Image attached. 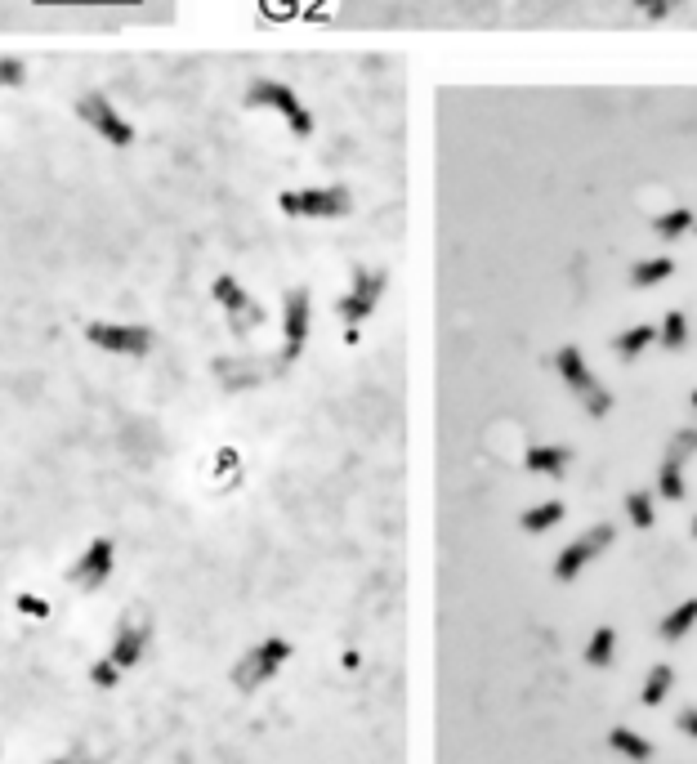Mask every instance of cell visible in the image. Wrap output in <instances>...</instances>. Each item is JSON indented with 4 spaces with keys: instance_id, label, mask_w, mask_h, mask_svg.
I'll return each mask as SVG.
<instances>
[{
    "instance_id": "obj_12",
    "label": "cell",
    "mask_w": 697,
    "mask_h": 764,
    "mask_svg": "<svg viewBox=\"0 0 697 764\" xmlns=\"http://www.w3.org/2000/svg\"><path fill=\"white\" fill-rule=\"evenodd\" d=\"M143 648H148V626L143 622H121L117 639H112V648H108V662L117 666V671H130V666L143 657Z\"/></svg>"
},
{
    "instance_id": "obj_20",
    "label": "cell",
    "mask_w": 697,
    "mask_h": 764,
    "mask_svg": "<svg viewBox=\"0 0 697 764\" xmlns=\"http://www.w3.org/2000/svg\"><path fill=\"white\" fill-rule=\"evenodd\" d=\"M613 653H617V630L613 626H599L586 644V662L590 666H613Z\"/></svg>"
},
{
    "instance_id": "obj_3",
    "label": "cell",
    "mask_w": 697,
    "mask_h": 764,
    "mask_svg": "<svg viewBox=\"0 0 697 764\" xmlns=\"http://www.w3.org/2000/svg\"><path fill=\"white\" fill-rule=\"evenodd\" d=\"M72 112H76V121H85V126L94 130L108 148H130L135 143V126H130L126 117H121V108L108 99L103 90H85V94H76V103H72Z\"/></svg>"
},
{
    "instance_id": "obj_4",
    "label": "cell",
    "mask_w": 697,
    "mask_h": 764,
    "mask_svg": "<svg viewBox=\"0 0 697 764\" xmlns=\"http://www.w3.org/2000/svg\"><path fill=\"white\" fill-rule=\"evenodd\" d=\"M85 340L99 353H112V358H148L152 345H157L152 327H143V322H108V318L85 322Z\"/></svg>"
},
{
    "instance_id": "obj_23",
    "label": "cell",
    "mask_w": 697,
    "mask_h": 764,
    "mask_svg": "<svg viewBox=\"0 0 697 764\" xmlns=\"http://www.w3.org/2000/svg\"><path fill=\"white\" fill-rule=\"evenodd\" d=\"M671 684H675V671H671V666H653V671H648V680H644V693H639V697H644V706H657V702H662V697L671 693Z\"/></svg>"
},
{
    "instance_id": "obj_22",
    "label": "cell",
    "mask_w": 697,
    "mask_h": 764,
    "mask_svg": "<svg viewBox=\"0 0 697 764\" xmlns=\"http://www.w3.org/2000/svg\"><path fill=\"white\" fill-rule=\"evenodd\" d=\"M559 519H563V501H541V505H532L519 523H523V532H550Z\"/></svg>"
},
{
    "instance_id": "obj_28",
    "label": "cell",
    "mask_w": 697,
    "mask_h": 764,
    "mask_svg": "<svg viewBox=\"0 0 697 764\" xmlns=\"http://www.w3.org/2000/svg\"><path fill=\"white\" fill-rule=\"evenodd\" d=\"M90 680L99 684V689H112V684L121 680V671H117V666L108 662V657H103V662H99V666H94V671H90Z\"/></svg>"
},
{
    "instance_id": "obj_8",
    "label": "cell",
    "mask_w": 697,
    "mask_h": 764,
    "mask_svg": "<svg viewBox=\"0 0 697 764\" xmlns=\"http://www.w3.org/2000/svg\"><path fill=\"white\" fill-rule=\"evenodd\" d=\"M309 327H313V295L309 286H291L282 295V362H295L304 353Z\"/></svg>"
},
{
    "instance_id": "obj_10",
    "label": "cell",
    "mask_w": 697,
    "mask_h": 764,
    "mask_svg": "<svg viewBox=\"0 0 697 764\" xmlns=\"http://www.w3.org/2000/svg\"><path fill=\"white\" fill-rule=\"evenodd\" d=\"M613 537H617V532L608 528V523H595V528H586L577 541H572V546H563V550H559V559H555V577H559V581H572L590 559L604 555V550L613 546Z\"/></svg>"
},
{
    "instance_id": "obj_21",
    "label": "cell",
    "mask_w": 697,
    "mask_h": 764,
    "mask_svg": "<svg viewBox=\"0 0 697 764\" xmlns=\"http://www.w3.org/2000/svg\"><path fill=\"white\" fill-rule=\"evenodd\" d=\"M693 622H697V599H684L675 613H666V622H662V639H684L693 630Z\"/></svg>"
},
{
    "instance_id": "obj_32",
    "label": "cell",
    "mask_w": 697,
    "mask_h": 764,
    "mask_svg": "<svg viewBox=\"0 0 697 764\" xmlns=\"http://www.w3.org/2000/svg\"><path fill=\"white\" fill-rule=\"evenodd\" d=\"M693 412H697V389H693Z\"/></svg>"
},
{
    "instance_id": "obj_15",
    "label": "cell",
    "mask_w": 697,
    "mask_h": 764,
    "mask_svg": "<svg viewBox=\"0 0 697 764\" xmlns=\"http://www.w3.org/2000/svg\"><path fill=\"white\" fill-rule=\"evenodd\" d=\"M671 273H675L671 255H648V260H639L635 269H630V286H635V291H653V286L671 282Z\"/></svg>"
},
{
    "instance_id": "obj_30",
    "label": "cell",
    "mask_w": 697,
    "mask_h": 764,
    "mask_svg": "<svg viewBox=\"0 0 697 764\" xmlns=\"http://www.w3.org/2000/svg\"><path fill=\"white\" fill-rule=\"evenodd\" d=\"M675 724H680V733L697 738V711H693V706H689V711H680V720H675Z\"/></svg>"
},
{
    "instance_id": "obj_13",
    "label": "cell",
    "mask_w": 697,
    "mask_h": 764,
    "mask_svg": "<svg viewBox=\"0 0 697 764\" xmlns=\"http://www.w3.org/2000/svg\"><path fill=\"white\" fill-rule=\"evenodd\" d=\"M523 465H528L532 474H546V479H563V470H568V465H572V447H563V443L528 447V456H523Z\"/></svg>"
},
{
    "instance_id": "obj_9",
    "label": "cell",
    "mask_w": 697,
    "mask_h": 764,
    "mask_svg": "<svg viewBox=\"0 0 697 764\" xmlns=\"http://www.w3.org/2000/svg\"><path fill=\"white\" fill-rule=\"evenodd\" d=\"M282 662H291V644H286V639H264V644H255L251 653L237 662L233 684L242 693H255L260 684H269L273 675L282 671Z\"/></svg>"
},
{
    "instance_id": "obj_5",
    "label": "cell",
    "mask_w": 697,
    "mask_h": 764,
    "mask_svg": "<svg viewBox=\"0 0 697 764\" xmlns=\"http://www.w3.org/2000/svg\"><path fill=\"white\" fill-rule=\"evenodd\" d=\"M278 210L291 219H345L353 210L349 188L327 184V188H286L278 197Z\"/></svg>"
},
{
    "instance_id": "obj_29",
    "label": "cell",
    "mask_w": 697,
    "mask_h": 764,
    "mask_svg": "<svg viewBox=\"0 0 697 764\" xmlns=\"http://www.w3.org/2000/svg\"><path fill=\"white\" fill-rule=\"evenodd\" d=\"M18 608H23V613H32V617H50V608H45L41 599H32V595H23V599H18Z\"/></svg>"
},
{
    "instance_id": "obj_7",
    "label": "cell",
    "mask_w": 697,
    "mask_h": 764,
    "mask_svg": "<svg viewBox=\"0 0 697 764\" xmlns=\"http://www.w3.org/2000/svg\"><path fill=\"white\" fill-rule=\"evenodd\" d=\"M210 295H215V304L224 309V318L233 322V331L237 336H246V331H255L264 322V309H260V300H255L251 291H246L242 282L233 278V273H219L215 282H210Z\"/></svg>"
},
{
    "instance_id": "obj_11",
    "label": "cell",
    "mask_w": 697,
    "mask_h": 764,
    "mask_svg": "<svg viewBox=\"0 0 697 764\" xmlns=\"http://www.w3.org/2000/svg\"><path fill=\"white\" fill-rule=\"evenodd\" d=\"M108 577H112V541L108 537H94L90 546L81 550V559L72 563L68 581H72L76 590H85V595H90V590H99Z\"/></svg>"
},
{
    "instance_id": "obj_14",
    "label": "cell",
    "mask_w": 697,
    "mask_h": 764,
    "mask_svg": "<svg viewBox=\"0 0 697 764\" xmlns=\"http://www.w3.org/2000/svg\"><path fill=\"white\" fill-rule=\"evenodd\" d=\"M653 345H657V327H653V322H639V327H626V331H617V336H613V353L622 362L644 358Z\"/></svg>"
},
{
    "instance_id": "obj_17",
    "label": "cell",
    "mask_w": 697,
    "mask_h": 764,
    "mask_svg": "<svg viewBox=\"0 0 697 764\" xmlns=\"http://www.w3.org/2000/svg\"><path fill=\"white\" fill-rule=\"evenodd\" d=\"M657 345H662L666 353H680L684 345H689V318H684L680 309H671L662 322H657Z\"/></svg>"
},
{
    "instance_id": "obj_33",
    "label": "cell",
    "mask_w": 697,
    "mask_h": 764,
    "mask_svg": "<svg viewBox=\"0 0 697 764\" xmlns=\"http://www.w3.org/2000/svg\"><path fill=\"white\" fill-rule=\"evenodd\" d=\"M693 537H697V519H693Z\"/></svg>"
},
{
    "instance_id": "obj_26",
    "label": "cell",
    "mask_w": 697,
    "mask_h": 764,
    "mask_svg": "<svg viewBox=\"0 0 697 764\" xmlns=\"http://www.w3.org/2000/svg\"><path fill=\"white\" fill-rule=\"evenodd\" d=\"M27 81L23 59H0V90H18Z\"/></svg>"
},
{
    "instance_id": "obj_6",
    "label": "cell",
    "mask_w": 697,
    "mask_h": 764,
    "mask_svg": "<svg viewBox=\"0 0 697 764\" xmlns=\"http://www.w3.org/2000/svg\"><path fill=\"white\" fill-rule=\"evenodd\" d=\"M385 286H389V278H385L380 269H353L349 291L340 295V304H336V313H340V322H345V331H358L362 322L376 313V304L385 300Z\"/></svg>"
},
{
    "instance_id": "obj_25",
    "label": "cell",
    "mask_w": 697,
    "mask_h": 764,
    "mask_svg": "<svg viewBox=\"0 0 697 764\" xmlns=\"http://www.w3.org/2000/svg\"><path fill=\"white\" fill-rule=\"evenodd\" d=\"M630 5L639 9V14L648 18V23H662V18H671V14H680L689 0H630Z\"/></svg>"
},
{
    "instance_id": "obj_1",
    "label": "cell",
    "mask_w": 697,
    "mask_h": 764,
    "mask_svg": "<svg viewBox=\"0 0 697 764\" xmlns=\"http://www.w3.org/2000/svg\"><path fill=\"white\" fill-rule=\"evenodd\" d=\"M242 103L251 112H273V117H282L286 126H291V135L309 139L313 135V112L304 108V99L291 90L286 81H273V76H255L251 85H246Z\"/></svg>"
},
{
    "instance_id": "obj_2",
    "label": "cell",
    "mask_w": 697,
    "mask_h": 764,
    "mask_svg": "<svg viewBox=\"0 0 697 764\" xmlns=\"http://www.w3.org/2000/svg\"><path fill=\"white\" fill-rule=\"evenodd\" d=\"M555 367H559L563 385L572 389V398H577V403L586 407L590 416H608V412H613V394L599 385V376L590 371L586 353H581L577 345H563V349L555 353Z\"/></svg>"
},
{
    "instance_id": "obj_27",
    "label": "cell",
    "mask_w": 697,
    "mask_h": 764,
    "mask_svg": "<svg viewBox=\"0 0 697 764\" xmlns=\"http://www.w3.org/2000/svg\"><path fill=\"white\" fill-rule=\"evenodd\" d=\"M693 452H697V429H680L671 438V447H666V456H680V461H689Z\"/></svg>"
},
{
    "instance_id": "obj_18",
    "label": "cell",
    "mask_w": 697,
    "mask_h": 764,
    "mask_svg": "<svg viewBox=\"0 0 697 764\" xmlns=\"http://www.w3.org/2000/svg\"><path fill=\"white\" fill-rule=\"evenodd\" d=\"M684 461L680 456H662V470H657V492L666 496V501H680L684 496Z\"/></svg>"
},
{
    "instance_id": "obj_19",
    "label": "cell",
    "mask_w": 697,
    "mask_h": 764,
    "mask_svg": "<svg viewBox=\"0 0 697 764\" xmlns=\"http://www.w3.org/2000/svg\"><path fill=\"white\" fill-rule=\"evenodd\" d=\"M608 747L617 751V756H626V760H653V747H648L644 738H639V733H630V729H613L608 733Z\"/></svg>"
},
{
    "instance_id": "obj_31",
    "label": "cell",
    "mask_w": 697,
    "mask_h": 764,
    "mask_svg": "<svg viewBox=\"0 0 697 764\" xmlns=\"http://www.w3.org/2000/svg\"><path fill=\"white\" fill-rule=\"evenodd\" d=\"M50 764H90V760H72V756H68V760H50Z\"/></svg>"
},
{
    "instance_id": "obj_16",
    "label": "cell",
    "mask_w": 697,
    "mask_h": 764,
    "mask_svg": "<svg viewBox=\"0 0 697 764\" xmlns=\"http://www.w3.org/2000/svg\"><path fill=\"white\" fill-rule=\"evenodd\" d=\"M697 228V215L689 206H671V210H662V215L653 219V233L662 237V242H675V237H689Z\"/></svg>"
},
{
    "instance_id": "obj_24",
    "label": "cell",
    "mask_w": 697,
    "mask_h": 764,
    "mask_svg": "<svg viewBox=\"0 0 697 764\" xmlns=\"http://www.w3.org/2000/svg\"><path fill=\"white\" fill-rule=\"evenodd\" d=\"M626 514H630V523L635 528H653V496L648 492H626Z\"/></svg>"
}]
</instances>
